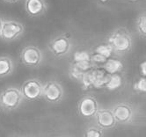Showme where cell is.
<instances>
[{"mask_svg":"<svg viewBox=\"0 0 146 137\" xmlns=\"http://www.w3.org/2000/svg\"><path fill=\"white\" fill-rule=\"evenodd\" d=\"M113 53L124 55L129 53L133 48V39L129 32L124 28L113 31L108 37V41Z\"/></svg>","mask_w":146,"mask_h":137,"instance_id":"obj_1","label":"cell"},{"mask_svg":"<svg viewBox=\"0 0 146 137\" xmlns=\"http://www.w3.org/2000/svg\"><path fill=\"white\" fill-rule=\"evenodd\" d=\"M24 99L19 88L10 86L0 93V108L5 112L17 110L22 105Z\"/></svg>","mask_w":146,"mask_h":137,"instance_id":"obj_2","label":"cell"},{"mask_svg":"<svg viewBox=\"0 0 146 137\" xmlns=\"http://www.w3.org/2000/svg\"><path fill=\"white\" fill-rule=\"evenodd\" d=\"M43 83L37 78H29L26 80L19 88L24 100L35 101L42 98Z\"/></svg>","mask_w":146,"mask_h":137,"instance_id":"obj_3","label":"cell"},{"mask_svg":"<svg viewBox=\"0 0 146 137\" xmlns=\"http://www.w3.org/2000/svg\"><path fill=\"white\" fill-rule=\"evenodd\" d=\"M42 98L51 104L60 103L64 98V89L59 82L48 80L43 83Z\"/></svg>","mask_w":146,"mask_h":137,"instance_id":"obj_4","label":"cell"},{"mask_svg":"<svg viewBox=\"0 0 146 137\" xmlns=\"http://www.w3.org/2000/svg\"><path fill=\"white\" fill-rule=\"evenodd\" d=\"M20 61L26 67L38 68L43 62V53L36 46H26L20 52Z\"/></svg>","mask_w":146,"mask_h":137,"instance_id":"obj_5","label":"cell"},{"mask_svg":"<svg viewBox=\"0 0 146 137\" xmlns=\"http://www.w3.org/2000/svg\"><path fill=\"white\" fill-rule=\"evenodd\" d=\"M111 111L117 124L126 125L133 121L135 117V109L128 102H118L113 105Z\"/></svg>","mask_w":146,"mask_h":137,"instance_id":"obj_6","label":"cell"},{"mask_svg":"<svg viewBox=\"0 0 146 137\" xmlns=\"http://www.w3.org/2000/svg\"><path fill=\"white\" fill-rule=\"evenodd\" d=\"M72 48V42L69 36L61 34L55 37L48 44V49L51 54L56 58L66 56Z\"/></svg>","mask_w":146,"mask_h":137,"instance_id":"obj_7","label":"cell"},{"mask_svg":"<svg viewBox=\"0 0 146 137\" xmlns=\"http://www.w3.org/2000/svg\"><path fill=\"white\" fill-rule=\"evenodd\" d=\"M99 108L100 105L98 100L91 94L83 96L78 103V113L81 117L86 119L94 117Z\"/></svg>","mask_w":146,"mask_h":137,"instance_id":"obj_8","label":"cell"},{"mask_svg":"<svg viewBox=\"0 0 146 137\" xmlns=\"http://www.w3.org/2000/svg\"><path fill=\"white\" fill-rule=\"evenodd\" d=\"M24 26L22 23L12 19H4L1 32V38L5 41L16 40L24 33Z\"/></svg>","mask_w":146,"mask_h":137,"instance_id":"obj_9","label":"cell"},{"mask_svg":"<svg viewBox=\"0 0 146 137\" xmlns=\"http://www.w3.org/2000/svg\"><path fill=\"white\" fill-rule=\"evenodd\" d=\"M93 119H94L95 125L102 130L113 129L117 125L111 109L100 107Z\"/></svg>","mask_w":146,"mask_h":137,"instance_id":"obj_10","label":"cell"},{"mask_svg":"<svg viewBox=\"0 0 146 137\" xmlns=\"http://www.w3.org/2000/svg\"><path fill=\"white\" fill-rule=\"evenodd\" d=\"M88 76L91 82L92 88L102 89L105 86L108 74L102 67H99V68L94 67L88 72Z\"/></svg>","mask_w":146,"mask_h":137,"instance_id":"obj_11","label":"cell"},{"mask_svg":"<svg viewBox=\"0 0 146 137\" xmlns=\"http://www.w3.org/2000/svg\"><path fill=\"white\" fill-rule=\"evenodd\" d=\"M25 9L27 13L31 17H39L42 15L48 9L45 0H26Z\"/></svg>","mask_w":146,"mask_h":137,"instance_id":"obj_12","label":"cell"},{"mask_svg":"<svg viewBox=\"0 0 146 137\" xmlns=\"http://www.w3.org/2000/svg\"><path fill=\"white\" fill-rule=\"evenodd\" d=\"M15 64L9 56H0V78L11 76L14 72Z\"/></svg>","mask_w":146,"mask_h":137,"instance_id":"obj_13","label":"cell"},{"mask_svg":"<svg viewBox=\"0 0 146 137\" xmlns=\"http://www.w3.org/2000/svg\"><path fill=\"white\" fill-rule=\"evenodd\" d=\"M102 68L105 69V71L108 75H111V74L121 73L122 69H124V64L121 60L110 57L107 60L105 63H104Z\"/></svg>","mask_w":146,"mask_h":137,"instance_id":"obj_14","label":"cell"},{"mask_svg":"<svg viewBox=\"0 0 146 137\" xmlns=\"http://www.w3.org/2000/svg\"><path fill=\"white\" fill-rule=\"evenodd\" d=\"M123 77L120 73L118 74H111L108 76L105 86L104 88L109 91H113L120 89L123 84Z\"/></svg>","mask_w":146,"mask_h":137,"instance_id":"obj_15","label":"cell"},{"mask_svg":"<svg viewBox=\"0 0 146 137\" xmlns=\"http://www.w3.org/2000/svg\"><path fill=\"white\" fill-rule=\"evenodd\" d=\"M83 137H104V130L96 125H91L84 129Z\"/></svg>","mask_w":146,"mask_h":137,"instance_id":"obj_16","label":"cell"},{"mask_svg":"<svg viewBox=\"0 0 146 137\" xmlns=\"http://www.w3.org/2000/svg\"><path fill=\"white\" fill-rule=\"evenodd\" d=\"M73 62H91V52L85 49H80L73 54Z\"/></svg>","mask_w":146,"mask_h":137,"instance_id":"obj_17","label":"cell"},{"mask_svg":"<svg viewBox=\"0 0 146 137\" xmlns=\"http://www.w3.org/2000/svg\"><path fill=\"white\" fill-rule=\"evenodd\" d=\"M94 53H97V54L101 55L102 56L108 59L112 57L113 51L108 43H105V44H100L98 47H96V48L94 49Z\"/></svg>","mask_w":146,"mask_h":137,"instance_id":"obj_18","label":"cell"},{"mask_svg":"<svg viewBox=\"0 0 146 137\" xmlns=\"http://www.w3.org/2000/svg\"><path fill=\"white\" fill-rule=\"evenodd\" d=\"M135 26H137L138 34L143 38H144L146 36V15L144 13L138 16L137 19V23H135Z\"/></svg>","mask_w":146,"mask_h":137,"instance_id":"obj_19","label":"cell"},{"mask_svg":"<svg viewBox=\"0 0 146 137\" xmlns=\"http://www.w3.org/2000/svg\"><path fill=\"white\" fill-rule=\"evenodd\" d=\"M133 89L137 93L143 94L146 92V77H140L137 81L134 83Z\"/></svg>","mask_w":146,"mask_h":137,"instance_id":"obj_20","label":"cell"},{"mask_svg":"<svg viewBox=\"0 0 146 137\" xmlns=\"http://www.w3.org/2000/svg\"><path fill=\"white\" fill-rule=\"evenodd\" d=\"M85 74H86V72H83V71L79 70L78 69H77L76 67H74L72 64L70 65V68H69V75H70V78H72L73 80H77V81L80 82L81 79L83 78V77L85 76Z\"/></svg>","mask_w":146,"mask_h":137,"instance_id":"obj_21","label":"cell"},{"mask_svg":"<svg viewBox=\"0 0 146 137\" xmlns=\"http://www.w3.org/2000/svg\"><path fill=\"white\" fill-rule=\"evenodd\" d=\"M71 64L78 69L83 72H89L91 69L94 68V64L92 62H72Z\"/></svg>","mask_w":146,"mask_h":137,"instance_id":"obj_22","label":"cell"},{"mask_svg":"<svg viewBox=\"0 0 146 137\" xmlns=\"http://www.w3.org/2000/svg\"><path fill=\"white\" fill-rule=\"evenodd\" d=\"M107 58L102 56L101 55H99L97 53H91V62L93 63V64H104L107 62Z\"/></svg>","mask_w":146,"mask_h":137,"instance_id":"obj_23","label":"cell"},{"mask_svg":"<svg viewBox=\"0 0 146 137\" xmlns=\"http://www.w3.org/2000/svg\"><path fill=\"white\" fill-rule=\"evenodd\" d=\"M145 66H146V62L143 61L142 63L140 64V73H141V77H145L146 76V71H145Z\"/></svg>","mask_w":146,"mask_h":137,"instance_id":"obj_24","label":"cell"},{"mask_svg":"<svg viewBox=\"0 0 146 137\" xmlns=\"http://www.w3.org/2000/svg\"><path fill=\"white\" fill-rule=\"evenodd\" d=\"M4 2L5 3H8V4H14V3H17L19 0H3Z\"/></svg>","mask_w":146,"mask_h":137,"instance_id":"obj_25","label":"cell"},{"mask_svg":"<svg viewBox=\"0 0 146 137\" xmlns=\"http://www.w3.org/2000/svg\"><path fill=\"white\" fill-rule=\"evenodd\" d=\"M3 21L4 19L0 18V36H1V32H2V26H3Z\"/></svg>","mask_w":146,"mask_h":137,"instance_id":"obj_26","label":"cell"},{"mask_svg":"<svg viewBox=\"0 0 146 137\" xmlns=\"http://www.w3.org/2000/svg\"><path fill=\"white\" fill-rule=\"evenodd\" d=\"M129 1H132V2H135V1H138V0H129Z\"/></svg>","mask_w":146,"mask_h":137,"instance_id":"obj_27","label":"cell"},{"mask_svg":"<svg viewBox=\"0 0 146 137\" xmlns=\"http://www.w3.org/2000/svg\"><path fill=\"white\" fill-rule=\"evenodd\" d=\"M13 137H19V136H13Z\"/></svg>","mask_w":146,"mask_h":137,"instance_id":"obj_28","label":"cell"}]
</instances>
